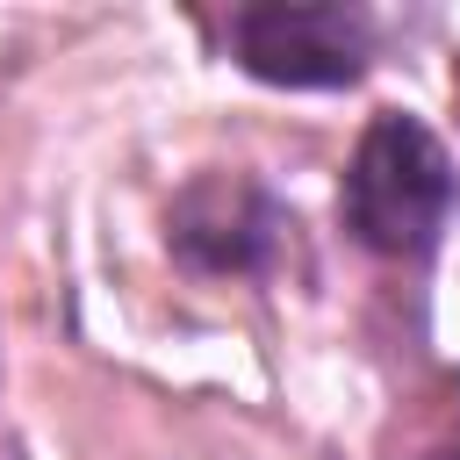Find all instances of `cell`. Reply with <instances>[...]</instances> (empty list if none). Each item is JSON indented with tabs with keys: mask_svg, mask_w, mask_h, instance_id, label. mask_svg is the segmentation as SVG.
I'll list each match as a JSON object with an SVG mask.
<instances>
[{
	"mask_svg": "<svg viewBox=\"0 0 460 460\" xmlns=\"http://www.w3.org/2000/svg\"><path fill=\"white\" fill-rule=\"evenodd\" d=\"M453 208H460V172L438 129L417 122L410 108H381L359 129L338 180V223L352 230V244H367L374 259H431Z\"/></svg>",
	"mask_w": 460,
	"mask_h": 460,
	"instance_id": "1",
	"label": "cell"
},
{
	"mask_svg": "<svg viewBox=\"0 0 460 460\" xmlns=\"http://www.w3.org/2000/svg\"><path fill=\"white\" fill-rule=\"evenodd\" d=\"M453 101H460V65H453Z\"/></svg>",
	"mask_w": 460,
	"mask_h": 460,
	"instance_id": "4",
	"label": "cell"
},
{
	"mask_svg": "<svg viewBox=\"0 0 460 460\" xmlns=\"http://www.w3.org/2000/svg\"><path fill=\"white\" fill-rule=\"evenodd\" d=\"M295 244V208L252 172H194L165 208V252L201 280H266Z\"/></svg>",
	"mask_w": 460,
	"mask_h": 460,
	"instance_id": "3",
	"label": "cell"
},
{
	"mask_svg": "<svg viewBox=\"0 0 460 460\" xmlns=\"http://www.w3.org/2000/svg\"><path fill=\"white\" fill-rule=\"evenodd\" d=\"M223 36L259 86H288V93L359 86L374 65V14L345 0H259L237 7Z\"/></svg>",
	"mask_w": 460,
	"mask_h": 460,
	"instance_id": "2",
	"label": "cell"
}]
</instances>
